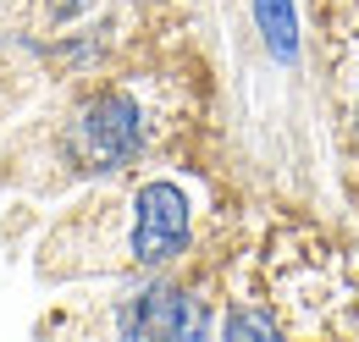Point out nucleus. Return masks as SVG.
<instances>
[{"label":"nucleus","mask_w":359,"mask_h":342,"mask_svg":"<svg viewBox=\"0 0 359 342\" xmlns=\"http://www.w3.org/2000/svg\"><path fill=\"white\" fill-rule=\"evenodd\" d=\"M144 132H149V122H144V105L133 94L128 88H100L67 122V160L78 171H116L128 160H138Z\"/></svg>","instance_id":"1"},{"label":"nucleus","mask_w":359,"mask_h":342,"mask_svg":"<svg viewBox=\"0 0 359 342\" xmlns=\"http://www.w3.org/2000/svg\"><path fill=\"white\" fill-rule=\"evenodd\" d=\"M188 193L177 182H144L133 199V232H128V259L133 265H166L188 249Z\"/></svg>","instance_id":"2"},{"label":"nucleus","mask_w":359,"mask_h":342,"mask_svg":"<svg viewBox=\"0 0 359 342\" xmlns=\"http://www.w3.org/2000/svg\"><path fill=\"white\" fill-rule=\"evenodd\" d=\"M116 331L122 337H205L210 320H205L199 299H188L182 287L155 282L138 299H128V309L116 315Z\"/></svg>","instance_id":"3"},{"label":"nucleus","mask_w":359,"mask_h":342,"mask_svg":"<svg viewBox=\"0 0 359 342\" xmlns=\"http://www.w3.org/2000/svg\"><path fill=\"white\" fill-rule=\"evenodd\" d=\"M255 22L266 34V50L276 61H299V22H293V0H255Z\"/></svg>","instance_id":"4"},{"label":"nucleus","mask_w":359,"mask_h":342,"mask_svg":"<svg viewBox=\"0 0 359 342\" xmlns=\"http://www.w3.org/2000/svg\"><path fill=\"white\" fill-rule=\"evenodd\" d=\"M282 326L271 320V315H255V309H232L222 326V337H276Z\"/></svg>","instance_id":"5"},{"label":"nucleus","mask_w":359,"mask_h":342,"mask_svg":"<svg viewBox=\"0 0 359 342\" xmlns=\"http://www.w3.org/2000/svg\"><path fill=\"white\" fill-rule=\"evenodd\" d=\"M45 6H50V17H72L83 0H45Z\"/></svg>","instance_id":"6"}]
</instances>
